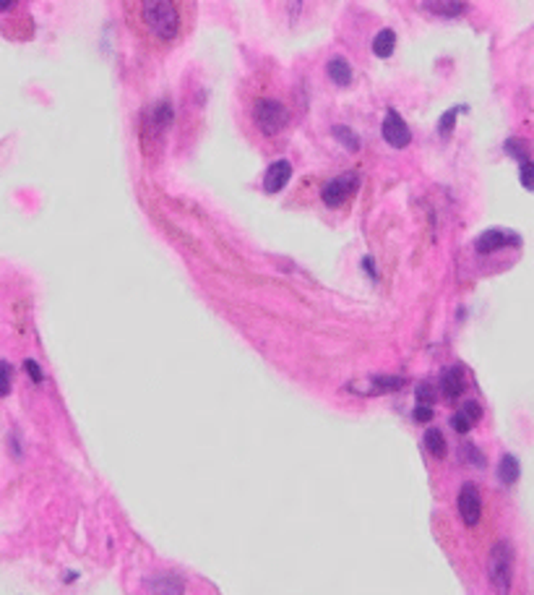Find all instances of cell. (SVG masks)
Wrapping results in <instances>:
<instances>
[{"label":"cell","instance_id":"cell-1","mask_svg":"<svg viewBox=\"0 0 534 595\" xmlns=\"http://www.w3.org/2000/svg\"><path fill=\"white\" fill-rule=\"evenodd\" d=\"M144 11V22L151 29L154 37H162V40H172L180 32V13H178V6L170 3V0H149L141 6Z\"/></svg>","mask_w":534,"mask_h":595},{"label":"cell","instance_id":"cell-2","mask_svg":"<svg viewBox=\"0 0 534 595\" xmlns=\"http://www.w3.org/2000/svg\"><path fill=\"white\" fill-rule=\"evenodd\" d=\"M488 577H490L492 590L498 595L511 593L513 583V548L506 541H498L490 548L488 556Z\"/></svg>","mask_w":534,"mask_h":595},{"label":"cell","instance_id":"cell-3","mask_svg":"<svg viewBox=\"0 0 534 595\" xmlns=\"http://www.w3.org/2000/svg\"><path fill=\"white\" fill-rule=\"evenodd\" d=\"M289 112L279 99H258L253 108V120L264 136H277L287 126Z\"/></svg>","mask_w":534,"mask_h":595},{"label":"cell","instance_id":"cell-4","mask_svg":"<svg viewBox=\"0 0 534 595\" xmlns=\"http://www.w3.org/2000/svg\"><path fill=\"white\" fill-rule=\"evenodd\" d=\"M357 185H360V175L357 173H344L339 175V178H334V181H329V183L323 185V194H320V199H323V204L326 206H342L350 196L357 191Z\"/></svg>","mask_w":534,"mask_h":595},{"label":"cell","instance_id":"cell-5","mask_svg":"<svg viewBox=\"0 0 534 595\" xmlns=\"http://www.w3.org/2000/svg\"><path fill=\"white\" fill-rule=\"evenodd\" d=\"M381 133H384V141L394 149H404L406 144L412 141V133H409V126L404 123V118L396 112V110H388L384 118V126H381Z\"/></svg>","mask_w":534,"mask_h":595},{"label":"cell","instance_id":"cell-6","mask_svg":"<svg viewBox=\"0 0 534 595\" xmlns=\"http://www.w3.org/2000/svg\"><path fill=\"white\" fill-rule=\"evenodd\" d=\"M459 514L464 519V525L472 528L480 522L482 514V498H480V488L474 483H464L459 491Z\"/></svg>","mask_w":534,"mask_h":595},{"label":"cell","instance_id":"cell-7","mask_svg":"<svg viewBox=\"0 0 534 595\" xmlns=\"http://www.w3.org/2000/svg\"><path fill=\"white\" fill-rule=\"evenodd\" d=\"M289 178H292V165H289L287 160L271 162L266 175H264V191H266V194H279V191L289 183Z\"/></svg>","mask_w":534,"mask_h":595},{"label":"cell","instance_id":"cell-8","mask_svg":"<svg viewBox=\"0 0 534 595\" xmlns=\"http://www.w3.org/2000/svg\"><path fill=\"white\" fill-rule=\"evenodd\" d=\"M513 243H519V238L511 235V233H503V230H488V233H482L480 238H477L474 249H477V253H492V251L513 246Z\"/></svg>","mask_w":534,"mask_h":595},{"label":"cell","instance_id":"cell-9","mask_svg":"<svg viewBox=\"0 0 534 595\" xmlns=\"http://www.w3.org/2000/svg\"><path fill=\"white\" fill-rule=\"evenodd\" d=\"M149 593L151 595H182L185 593V585L178 574H160V577H151L149 580Z\"/></svg>","mask_w":534,"mask_h":595},{"label":"cell","instance_id":"cell-10","mask_svg":"<svg viewBox=\"0 0 534 595\" xmlns=\"http://www.w3.org/2000/svg\"><path fill=\"white\" fill-rule=\"evenodd\" d=\"M440 392H443V397L446 400H456L461 397V392H464V376H461V368H446L443 374H440Z\"/></svg>","mask_w":534,"mask_h":595},{"label":"cell","instance_id":"cell-11","mask_svg":"<svg viewBox=\"0 0 534 595\" xmlns=\"http://www.w3.org/2000/svg\"><path fill=\"white\" fill-rule=\"evenodd\" d=\"M326 71H329V78H331L336 87H350L352 84V68H350V63L344 58H331L329 65H326Z\"/></svg>","mask_w":534,"mask_h":595},{"label":"cell","instance_id":"cell-12","mask_svg":"<svg viewBox=\"0 0 534 595\" xmlns=\"http://www.w3.org/2000/svg\"><path fill=\"white\" fill-rule=\"evenodd\" d=\"M425 449L430 452L433 457H438L443 460L446 452H449V444H446V436L438 431V428H427L425 431Z\"/></svg>","mask_w":534,"mask_h":595},{"label":"cell","instance_id":"cell-13","mask_svg":"<svg viewBox=\"0 0 534 595\" xmlns=\"http://www.w3.org/2000/svg\"><path fill=\"white\" fill-rule=\"evenodd\" d=\"M498 478L503 486H513L519 480V460L513 455H503L501 465H498Z\"/></svg>","mask_w":534,"mask_h":595},{"label":"cell","instance_id":"cell-14","mask_svg":"<svg viewBox=\"0 0 534 595\" xmlns=\"http://www.w3.org/2000/svg\"><path fill=\"white\" fill-rule=\"evenodd\" d=\"M396 47V34L391 29H381V32L373 37V53L378 58H388Z\"/></svg>","mask_w":534,"mask_h":595},{"label":"cell","instance_id":"cell-15","mask_svg":"<svg viewBox=\"0 0 534 595\" xmlns=\"http://www.w3.org/2000/svg\"><path fill=\"white\" fill-rule=\"evenodd\" d=\"M422 8L433 13H443V16H459V13L467 11L464 3H422Z\"/></svg>","mask_w":534,"mask_h":595},{"label":"cell","instance_id":"cell-16","mask_svg":"<svg viewBox=\"0 0 534 595\" xmlns=\"http://www.w3.org/2000/svg\"><path fill=\"white\" fill-rule=\"evenodd\" d=\"M334 136L342 141L350 152H357V149H360V139H357V133H354L352 128H347V126H334Z\"/></svg>","mask_w":534,"mask_h":595},{"label":"cell","instance_id":"cell-17","mask_svg":"<svg viewBox=\"0 0 534 595\" xmlns=\"http://www.w3.org/2000/svg\"><path fill=\"white\" fill-rule=\"evenodd\" d=\"M404 387V379L402 376H375L373 379V389L375 392H394Z\"/></svg>","mask_w":534,"mask_h":595},{"label":"cell","instance_id":"cell-18","mask_svg":"<svg viewBox=\"0 0 534 595\" xmlns=\"http://www.w3.org/2000/svg\"><path fill=\"white\" fill-rule=\"evenodd\" d=\"M459 415L464 418V421L470 423V426H474V423H480L482 418V408H480V402H474V400H467L464 405H461V410Z\"/></svg>","mask_w":534,"mask_h":595},{"label":"cell","instance_id":"cell-19","mask_svg":"<svg viewBox=\"0 0 534 595\" xmlns=\"http://www.w3.org/2000/svg\"><path fill=\"white\" fill-rule=\"evenodd\" d=\"M461 460L474 467H485V457H482V452L474 444H461Z\"/></svg>","mask_w":534,"mask_h":595},{"label":"cell","instance_id":"cell-20","mask_svg":"<svg viewBox=\"0 0 534 595\" xmlns=\"http://www.w3.org/2000/svg\"><path fill=\"white\" fill-rule=\"evenodd\" d=\"M11 376H13V368L8 360H0V397H6L11 392Z\"/></svg>","mask_w":534,"mask_h":595},{"label":"cell","instance_id":"cell-21","mask_svg":"<svg viewBox=\"0 0 534 595\" xmlns=\"http://www.w3.org/2000/svg\"><path fill=\"white\" fill-rule=\"evenodd\" d=\"M506 152L513 154V157H519V165L529 162V154H526V149L522 146V141H519V139H508V144H506Z\"/></svg>","mask_w":534,"mask_h":595},{"label":"cell","instance_id":"cell-22","mask_svg":"<svg viewBox=\"0 0 534 595\" xmlns=\"http://www.w3.org/2000/svg\"><path fill=\"white\" fill-rule=\"evenodd\" d=\"M172 118H175V115H172V108L167 105V102L157 105V110H154V120H157V126H160V123L162 126H170Z\"/></svg>","mask_w":534,"mask_h":595},{"label":"cell","instance_id":"cell-23","mask_svg":"<svg viewBox=\"0 0 534 595\" xmlns=\"http://www.w3.org/2000/svg\"><path fill=\"white\" fill-rule=\"evenodd\" d=\"M433 384H427V381H422V384H417V402L420 405H433Z\"/></svg>","mask_w":534,"mask_h":595},{"label":"cell","instance_id":"cell-24","mask_svg":"<svg viewBox=\"0 0 534 595\" xmlns=\"http://www.w3.org/2000/svg\"><path fill=\"white\" fill-rule=\"evenodd\" d=\"M461 110L464 108H456L443 115V120H440V136H449V131L454 128V120H456V112H461Z\"/></svg>","mask_w":534,"mask_h":595},{"label":"cell","instance_id":"cell-25","mask_svg":"<svg viewBox=\"0 0 534 595\" xmlns=\"http://www.w3.org/2000/svg\"><path fill=\"white\" fill-rule=\"evenodd\" d=\"M415 421L417 423H430V421H433V408H430V405H417V408H415Z\"/></svg>","mask_w":534,"mask_h":595},{"label":"cell","instance_id":"cell-26","mask_svg":"<svg viewBox=\"0 0 534 595\" xmlns=\"http://www.w3.org/2000/svg\"><path fill=\"white\" fill-rule=\"evenodd\" d=\"M24 368H26V374H29V376H32V379L37 381V384H40V381L44 379L42 368L37 366V363H34V360H24Z\"/></svg>","mask_w":534,"mask_h":595},{"label":"cell","instance_id":"cell-27","mask_svg":"<svg viewBox=\"0 0 534 595\" xmlns=\"http://www.w3.org/2000/svg\"><path fill=\"white\" fill-rule=\"evenodd\" d=\"M451 426H454V431H456V433H470V431H472V426H470L467 421H464V418H461L459 412H456V415L451 418Z\"/></svg>","mask_w":534,"mask_h":595},{"label":"cell","instance_id":"cell-28","mask_svg":"<svg viewBox=\"0 0 534 595\" xmlns=\"http://www.w3.org/2000/svg\"><path fill=\"white\" fill-rule=\"evenodd\" d=\"M522 183L526 191H532V162H522Z\"/></svg>","mask_w":534,"mask_h":595},{"label":"cell","instance_id":"cell-29","mask_svg":"<svg viewBox=\"0 0 534 595\" xmlns=\"http://www.w3.org/2000/svg\"><path fill=\"white\" fill-rule=\"evenodd\" d=\"M8 8H13V3H0V11H8Z\"/></svg>","mask_w":534,"mask_h":595}]
</instances>
